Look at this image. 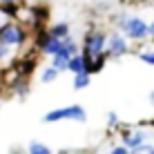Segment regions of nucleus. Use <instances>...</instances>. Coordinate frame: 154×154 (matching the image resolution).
Masks as SVG:
<instances>
[{
  "label": "nucleus",
  "instance_id": "obj_1",
  "mask_svg": "<svg viewBox=\"0 0 154 154\" xmlns=\"http://www.w3.org/2000/svg\"><path fill=\"white\" fill-rule=\"evenodd\" d=\"M107 31L103 27H89L83 36V42H81V54L87 63V72L89 74H98L100 69L105 67L107 63Z\"/></svg>",
  "mask_w": 154,
  "mask_h": 154
},
{
  "label": "nucleus",
  "instance_id": "obj_2",
  "mask_svg": "<svg viewBox=\"0 0 154 154\" xmlns=\"http://www.w3.org/2000/svg\"><path fill=\"white\" fill-rule=\"evenodd\" d=\"M116 29L125 36L127 40H134V42H145L150 38V23L145 18L136 14H119L116 16Z\"/></svg>",
  "mask_w": 154,
  "mask_h": 154
},
{
  "label": "nucleus",
  "instance_id": "obj_3",
  "mask_svg": "<svg viewBox=\"0 0 154 154\" xmlns=\"http://www.w3.org/2000/svg\"><path fill=\"white\" fill-rule=\"evenodd\" d=\"M14 20L18 25H23L25 29L29 31H40L42 29V20H45V11L40 7H34V5H18L14 9Z\"/></svg>",
  "mask_w": 154,
  "mask_h": 154
},
{
  "label": "nucleus",
  "instance_id": "obj_4",
  "mask_svg": "<svg viewBox=\"0 0 154 154\" xmlns=\"http://www.w3.org/2000/svg\"><path fill=\"white\" fill-rule=\"evenodd\" d=\"M58 121H76V123H85L87 121V109L83 105H65V107L49 109L42 116V123H58Z\"/></svg>",
  "mask_w": 154,
  "mask_h": 154
},
{
  "label": "nucleus",
  "instance_id": "obj_5",
  "mask_svg": "<svg viewBox=\"0 0 154 154\" xmlns=\"http://www.w3.org/2000/svg\"><path fill=\"white\" fill-rule=\"evenodd\" d=\"M29 38H31V31L25 29L23 25L9 23L5 29H0V42L2 45H9V47H18V49H27L29 47Z\"/></svg>",
  "mask_w": 154,
  "mask_h": 154
},
{
  "label": "nucleus",
  "instance_id": "obj_6",
  "mask_svg": "<svg viewBox=\"0 0 154 154\" xmlns=\"http://www.w3.org/2000/svg\"><path fill=\"white\" fill-rule=\"evenodd\" d=\"M105 54H107V60H116V58H121V56H127V54H130V40H127L119 29L109 31V34H107V49H105Z\"/></svg>",
  "mask_w": 154,
  "mask_h": 154
},
{
  "label": "nucleus",
  "instance_id": "obj_7",
  "mask_svg": "<svg viewBox=\"0 0 154 154\" xmlns=\"http://www.w3.org/2000/svg\"><path fill=\"white\" fill-rule=\"evenodd\" d=\"M147 136H150V132L145 127H123L121 130V145L134 150V147L147 143Z\"/></svg>",
  "mask_w": 154,
  "mask_h": 154
},
{
  "label": "nucleus",
  "instance_id": "obj_8",
  "mask_svg": "<svg viewBox=\"0 0 154 154\" xmlns=\"http://www.w3.org/2000/svg\"><path fill=\"white\" fill-rule=\"evenodd\" d=\"M47 34L54 36L58 40H65L72 36V25L67 23V20H58V23H51L49 27H47Z\"/></svg>",
  "mask_w": 154,
  "mask_h": 154
},
{
  "label": "nucleus",
  "instance_id": "obj_9",
  "mask_svg": "<svg viewBox=\"0 0 154 154\" xmlns=\"http://www.w3.org/2000/svg\"><path fill=\"white\" fill-rule=\"evenodd\" d=\"M67 72L69 74H81V72H87V63H85V58H83V54L78 51V54H74L69 60H67Z\"/></svg>",
  "mask_w": 154,
  "mask_h": 154
},
{
  "label": "nucleus",
  "instance_id": "obj_10",
  "mask_svg": "<svg viewBox=\"0 0 154 154\" xmlns=\"http://www.w3.org/2000/svg\"><path fill=\"white\" fill-rule=\"evenodd\" d=\"M27 154H54V150L42 141H31L27 145Z\"/></svg>",
  "mask_w": 154,
  "mask_h": 154
},
{
  "label": "nucleus",
  "instance_id": "obj_11",
  "mask_svg": "<svg viewBox=\"0 0 154 154\" xmlns=\"http://www.w3.org/2000/svg\"><path fill=\"white\" fill-rule=\"evenodd\" d=\"M92 76H94V74H89V72L76 74V76H74V81H72L74 89H85V87H89V83H92Z\"/></svg>",
  "mask_w": 154,
  "mask_h": 154
},
{
  "label": "nucleus",
  "instance_id": "obj_12",
  "mask_svg": "<svg viewBox=\"0 0 154 154\" xmlns=\"http://www.w3.org/2000/svg\"><path fill=\"white\" fill-rule=\"evenodd\" d=\"M58 74H60V72H58V69H56V67H51V65H47V67H45V69H42V72H40V83H45V85H47V83H54V81H56V78H58Z\"/></svg>",
  "mask_w": 154,
  "mask_h": 154
},
{
  "label": "nucleus",
  "instance_id": "obj_13",
  "mask_svg": "<svg viewBox=\"0 0 154 154\" xmlns=\"http://www.w3.org/2000/svg\"><path fill=\"white\" fill-rule=\"evenodd\" d=\"M9 23H14V9L0 5V29H5Z\"/></svg>",
  "mask_w": 154,
  "mask_h": 154
},
{
  "label": "nucleus",
  "instance_id": "obj_14",
  "mask_svg": "<svg viewBox=\"0 0 154 154\" xmlns=\"http://www.w3.org/2000/svg\"><path fill=\"white\" fill-rule=\"evenodd\" d=\"M67 60H69V58L56 54V56H51V58H49V65H51V67H56L58 72H67Z\"/></svg>",
  "mask_w": 154,
  "mask_h": 154
},
{
  "label": "nucleus",
  "instance_id": "obj_15",
  "mask_svg": "<svg viewBox=\"0 0 154 154\" xmlns=\"http://www.w3.org/2000/svg\"><path fill=\"white\" fill-rule=\"evenodd\" d=\"M136 56H139V60H143L145 65L154 67V47H152V49H141V51H136Z\"/></svg>",
  "mask_w": 154,
  "mask_h": 154
},
{
  "label": "nucleus",
  "instance_id": "obj_16",
  "mask_svg": "<svg viewBox=\"0 0 154 154\" xmlns=\"http://www.w3.org/2000/svg\"><path fill=\"white\" fill-rule=\"evenodd\" d=\"M132 154H154V143H143V145H139V147H134L132 150Z\"/></svg>",
  "mask_w": 154,
  "mask_h": 154
},
{
  "label": "nucleus",
  "instance_id": "obj_17",
  "mask_svg": "<svg viewBox=\"0 0 154 154\" xmlns=\"http://www.w3.org/2000/svg\"><path fill=\"white\" fill-rule=\"evenodd\" d=\"M107 125L109 127H119L121 125V119H119L116 112H107Z\"/></svg>",
  "mask_w": 154,
  "mask_h": 154
},
{
  "label": "nucleus",
  "instance_id": "obj_18",
  "mask_svg": "<svg viewBox=\"0 0 154 154\" xmlns=\"http://www.w3.org/2000/svg\"><path fill=\"white\" fill-rule=\"evenodd\" d=\"M109 154H132V150H130V147H125V145H121V143H119V145H114L112 150H109Z\"/></svg>",
  "mask_w": 154,
  "mask_h": 154
},
{
  "label": "nucleus",
  "instance_id": "obj_19",
  "mask_svg": "<svg viewBox=\"0 0 154 154\" xmlns=\"http://www.w3.org/2000/svg\"><path fill=\"white\" fill-rule=\"evenodd\" d=\"M0 5H5V7H9V9H16L18 5H23V0H0Z\"/></svg>",
  "mask_w": 154,
  "mask_h": 154
},
{
  "label": "nucleus",
  "instance_id": "obj_20",
  "mask_svg": "<svg viewBox=\"0 0 154 154\" xmlns=\"http://www.w3.org/2000/svg\"><path fill=\"white\" fill-rule=\"evenodd\" d=\"M147 40H150V42H154V20L150 23V38H147Z\"/></svg>",
  "mask_w": 154,
  "mask_h": 154
},
{
  "label": "nucleus",
  "instance_id": "obj_21",
  "mask_svg": "<svg viewBox=\"0 0 154 154\" xmlns=\"http://www.w3.org/2000/svg\"><path fill=\"white\" fill-rule=\"evenodd\" d=\"M147 100H150V105H152V107H154V89H152V92H150V94H147Z\"/></svg>",
  "mask_w": 154,
  "mask_h": 154
},
{
  "label": "nucleus",
  "instance_id": "obj_22",
  "mask_svg": "<svg viewBox=\"0 0 154 154\" xmlns=\"http://www.w3.org/2000/svg\"><path fill=\"white\" fill-rule=\"evenodd\" d=\"M9 154H25V152L18 150V147H11V150H9Z\"/></svg>",
  "mask_w": 154,
  "mask_h": 154
},
{
  "label": "nucleus",
  "instance_id": "obj_23",
  "mask_svg": "<svg viewBox=\"0 0 154 154\" xmlns=\"http://www.w3.org/2000/svg\"><path fill=\"white\" fill-rule=\"evenodd\" d=\"M0 105H2V96H0Z\"/></svg>",
  "mask_w": 154,
  "mask_h": 154
},
{
  "label": "nucleus",
  "instance_id": "obj_24",
  "mask_svg": "<svg viewBox=\"0 0 154 154\" xmlns=\"http://www.w3.org/2000/svg\"><path fill=\"white\" fill-rule=\"evenodd\" d=\"M152 125H154V121H152Z\"/></svg>",
  "mask_w": 154,
  "mask_h": 154
}]
</instances>
